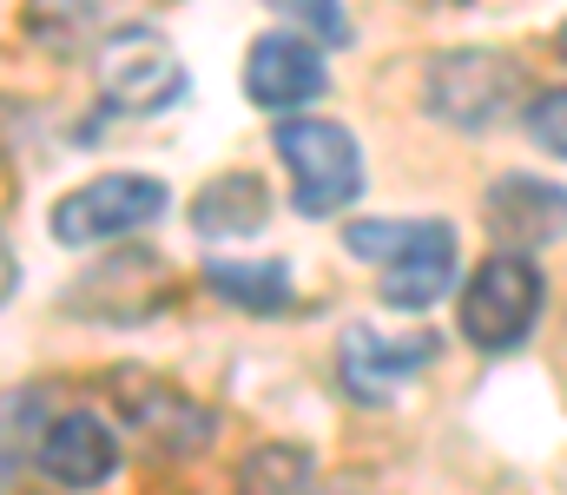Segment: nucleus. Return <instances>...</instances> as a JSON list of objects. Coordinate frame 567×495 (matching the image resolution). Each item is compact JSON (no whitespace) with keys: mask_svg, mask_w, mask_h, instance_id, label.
Masks as SVG:
<instances>
[{"mask_svg":"<svg viewBox=\"0 0 567 495\" xmlns=\"http://www.w3.org/2000/svg\"><path fill=\"white\" fill-rule=\"evenodd\" d=\"M542 305H548V285L535 271V258L522 251H495L468 291H462V337L488 357H508L528 343V330L542 324Z\"/></svg>","mask_w":567,"mask_h":495,"instance_id":"obj_1","label":"nucleus"},{"mask_svg":"<svg viewBox=\"0 0 567 495\" xmlns=\"http://www.w3.org/2000/svg\"><path fill=\"white\" fill-rule=\"evenodd\" d=\"M278 159L297 185V212L303 218H330L363 192V146L350 126L337 120H284L278 126Z\"/></svg>","mask_w":567,"mask_h":495,"instance_id":"obj_2","label":"nucleus"},{"mask_svg":"<svg viewBox=\"0 0 567 495\" xmlns=\"http://www.w3.org/2000/svg\"><path fill=\"white\" fill-rule=\"evenodd\" d=\"M515 86H522V60L515 53H495V47H455V53H435L429 60V113L442 126H495L508 106H515Z\"/></svg>","mask_w":567,"mask_h":495,"instance_id":"obj_3","label":"nucleus"},{"mask_svg":"<svg viewBox=\"0 0 567 495\" xmlns=\"http://www.w3.org/2000/svg\"><path fill=\"white\" fill-rule=\"evenodd\" d=\"M165 185L140 178V172H100L86 178L80 192H66L53 205V238L60 245H113V238H133L145 225L165 218Z\"/></svg>","mask_w":567,"mask_h":495,"instance_id":"obj_4","label":"nucleus"},{"mask_svg":"<svg viewBox=\"0 0 567 495\" xmlns=\"http://www.w3.org/2000/svg\"><path fill=\"white\" fill-rule=\"evenodd\" d=\"M93 66H100V93H106V106L113 113H165V106H178L185 100V60L165 47V33H152V27H120L100 53H93Z\"/></svg>","mask_w":567,"mask_h":495,"instance_id":"obj_5","label":"nucleus"},{"mask_svg":"<svg viewBox=\"0 0 567 495\" xmlns=\"http://www.w3.org/2000/svg\"><path fill=\"white\" fill-rule=\"evenodd\" d=\"M442 337L435 330H377V324H350L337 343V377L357 403H390L410 377H423L435 363Z\"/></svg>","mask_w":567,"mask_h":495,"instance_id":"obj_6","label":"nucleus"},{"mask_svg":"<svg viewBox=\"0 0 567 495\" xmlns=\"http://www.w3.org/2000/svg\"><path fill=\"white\" fill-rule=\"evenodd\" d=\"M33 470L53 483V489H100L120 476V436L100 410H60L40 423V443H33Z\"/></svg>","mask_w":567,"mask_h":495,"instance_id":"obj_7","label":"nucleus"},{"mask_svg":"<svg viewBox=\"0 0 567 495\" xmlns=\"http://www.w3.org/2000/svg\"><path fill=\"white\" fill-rule=\"evenodd\" d=\"M323 86H330L323 53H317L303 33H265V40L245 53V93H251L265 113H290V120H297V106H310Z\"/></svg>","mask_w":567,"mask_h":495,"instance_id":"obj_8","label":"nucleus"},{"mask_svg":"<svg viewBox=\"0 0 567 495\" xmlns=\"http://www.w3.org/2000/svg\"><path fill=\"white\" fill-rule=\"evenodd\" d=\"M455 291V225L449 218H416L410 245L383 265V305L396 311H429Z\"/></svg>","mask_w":567,"mask_h":495,"instance_id":"obj_9","label":"nucleus"},{"mask_svg":"<svg viewBox=\"0 0 567 495\" xmlns=\"http://www.w3.org/2000/svg\"><path fill=\"white\" fill-rule=\"evenodd\" d=\"M488 225H495L502 251H522V258H528L535 245H548V238L567 231V185H548V178H535V172L495 178V185H488Z\"/></svg>","mask_w":567,"mask_h":495,"instance_id":"obj_10","label":"nucleus"},{"mask_svg":"<svg viewBox=\"0 0 567 495\" xmlns=\"http://www.w3.org/2000/svg\"><path fill=\"white\" fill-rule=\"evenodd\" d=\"M120 396H126V423L140 430L145 443H158V450H205L212 443V410L198 403V396H185V390H172V383H158V377H120Z\"/></svg>","mask_w":567,"mask_h":495,"instance_id":"obj_11","label":"nucleus"},{"mask_svg":"<svg viewBox=\"0 0 567 495\" xmlns=\"http://www.w3.org/2000/svg\"><path fill=\"white\" fill-rule=\"evenodd\" d=\"M265 218H271V192L251 172H225L192 198V225L205 238H245V231H265Z\"/></svg>","mask_w":567,"mask_h":495,"instance_id":"obj_12","label":"nucleus"},{"mask_svg":"<svg viewBox=\"0 0 567 495\" xmlns=\"http://www.w3.org/2000/svg\"><path fill=\"white\" fill-rule=\"evenodd\" d=\"M205 285L231 305V311H251V318H278L290 311V265L284 258H212L205 265Z\"/></svg>","mask_w":567,"mask_h":495,"instance_id":"obj_13","label":"nucleus"},{"mask_svg":"<svg viewBox=\"0 0 567 495\" xmlns=\"http://www.w3.org/2000/svg\"><path fill=\"white\" fill-rule=\"evenodd\" d=\"M120 13H126V0H33V7H27V20H33L53 47H93V53L120 33V27H113Z\"/></svg>","mask_w":567,"mask_h":495,"instance_id":"obj_14","label":"nucleus"},{"mask_svg":"<svg viewBox=\"0 0 567 495\" xmlns=\"http://www.w3.org/2000/svg\"><path fill=\"white\" fill-rule=\"evenodd\" d=\"M310 489V456L303 450H258L251 463H245V476H238V495H303Z\"/></svg>","mask_w":567,"mask_h":495,"instance_id":"obj_15","label":"nucleus"},{"mask_svg":"<svg viewBox=\"0 0 567 495\" xmlns=\"http://www.w3.org/2000/svg\"><path fill=\"white\" fill-rule=\"evenodd\" d=\"M271 13L290 20V33H303L310 47H350V13L343 0H265Z\"/></svg>","mask_w":567,"mask_h":495,"instance_id":"obj_16","label":"nucleus"},{"mask_svg":"<svg viewBox=\"0 0 567 495\" xmlns=\"http://www.w3.org/2000/svg\"><path fill=\"white\" fill-rule=\"evenodd\" d=\"M528 140H535L542 153L567 159V86H555V93H535V106H528Z\"/></svg>","mask_w":567,"mask_h":495,"instance_id":"obj_17","label":"nucleus"},{"mask_svg":"<svg viewBox=\"0 0 567 495\" xmlns=\"http://www.w3.org/2000/svg\"><path fill=\"white\" fill-rule=\"evenodd\" d=\"M13 298V251H7V238H0V305Z\"/></svg>","mask_w":567,"mask_h":495,"instance_id":"obj_18","label":"nucleus"},{"mask_svg":"<svg viewBox=\"0 0 567 495\" xmlns=\"http://www.w3.org/2000/svg\"><path fill=\"white\" fill-rule=\"evenodd\" d=\"M555 47H561V53H567V20H561V40H555Z\"/></svg>","mask_w":567,"mask_h":495,"instance_id":"obj_19","label":"nucleus"}]
</instances>
